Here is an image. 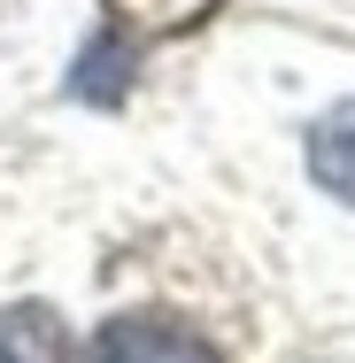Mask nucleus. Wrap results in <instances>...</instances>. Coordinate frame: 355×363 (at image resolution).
<instances>
[{
  "label": "nucleus",
  "instance_id": "obj_1",
  "mask_svg": "<svg viewBox=\"0 0 355 363\" xmlns=\"http://www.w3.org/2000/svg\"><path fill=\"white\" fill-rule=\"evenodd\" d=\"M93 363H224V356H216L186 317L132 309V317H108V325L93 333Z\"/></svg>",
  "mask_w": 355,
  "mask_h": 363
},
{
  "label": "nucleus",
  "instance_id": "obj_2",
  "mask_svg": "<svg viewBox=\"0 0 355 363\" xmlns=\"http://www.w3.org/2000/svg\"><path fill=\"white\" fill-rule=\"evenodd\" d=\"M0 363H70V325L47 301H8L0 309Z\"/></svg>",
  "mask_w": 355,
  "mask_h": 363
},
{
  "label": "nucleus",
  "instance_id": "obj_3",
  "mask_svg": "<svg viewBox=\"0 0 355 363\" xmlns=\"http://www.w3.org/2000/svg\"><path fill=\"white\" fill-rule=\"evenodd\" d=\"M309 170H317L325 194H340L355 209V101H340V108L317 116V132H309Z\"/></svg>",
  "mask_w": 355,
  "mask_h": 363
},
{
  "label": "nucleus",
  "instance_id": "obj_4",
  "mask_svg": "<svg viewBox=\"0 0 355 363\" xmlns=\"http://www.w3.org/2000/svg\"><path fill=\"white\" fill-rule=\"evenodd\" d=\"M77 93H85V101H116V93H124V47H116V39H101V47L85 55Z\"/></svg>",
  "mask_w": 355,
  "mask_h": 363
}]
</instances>
